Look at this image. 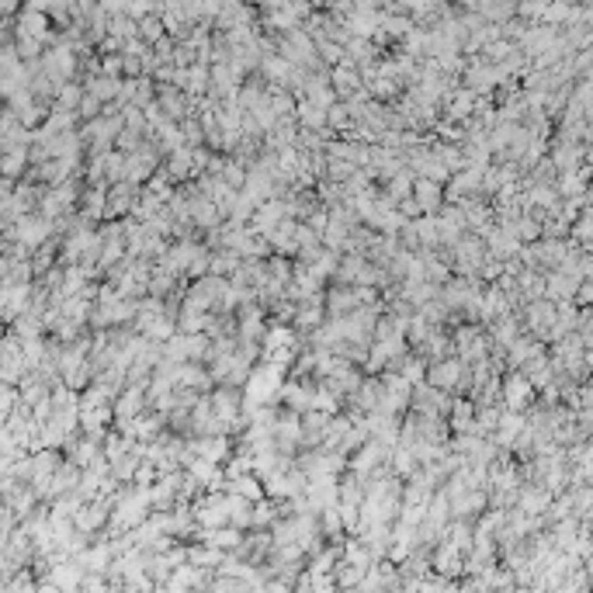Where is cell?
Segmentation results:
<instances>
[{"label":"cell","mask_w":593,"mask_h":593,"mask_svg":"<svg viewBox=\"0 0 593 593\" xmlns=\"http://www.w3.org/2000/svg\"><path fill=\"white\" fill-rule=\"evenodd\" d=\"M45 236H49V219H45V215H21V219L8 229V239H18V243L28 246V250H35Z\"/></svg>","instance_id":"obj_1"},{"label":"cell","mask_w":593,"mask_h":593,"mask_svg":"<svg viewBox=\"0 0 593 593\" xmlns=\"http://www.w3.org/2000/svg\"><path fill=\"white\" fill-rule=\"evenodd\" d=\"M156 174V153L149 149V146H142L139 153H132L129 160H125V181L129 184H142V181H149Z\"/></svg>","instance_id":"obj_2"},{"label":"cell","mask_w":593,"mask_h":593,"mask_svg":"<svg viewBox=\"0 0 593 593\" xmlns=\"http://www.w3.org/2000/svg\"><path fill=\"white\" fill-rule=\"evenodd\" d=\"M285 219H288V205H281L278 198H271V202H264V205L257 208V215H253V233L274 236L278 226H281Z\"/></svg>","instance_id":"obj_3"},{"label":"cell","mask_w":593,"mask_h":593,"mask_svg":"<svg viewBox=\"0 0 593 593\" xmlns=\"http://www.w3.org/2000/svg\"><path fill=\"white\" fill-rule=\"evenodd\" d=\"M413 198H416L420 212H427V215L444 208V188H441V184H434V181H423V177H416Z\"/></svg>","instance_id":"obj_4"},{"label":"cell","mask_w":593,"mask_h":593,"mask_svg":"<svg viewBox=\"0 0 593 593\" xmlns=\"http://www.w3.org/2000/svg\"><path fill=\"white\" fill-rule=\"evenodd\" d=\"M191 451H195V458H205V462L219 465V462H226V455H229V438H226V434H222V438H202V441L191 444Z\"/></svg>","instance_id":"obj_5"},{"label":"cell","mask_w":593,"mask_h":593,"mask_svg":"<svg viewBox=\"0 0 593 593\" xmlns=\"http://www.w3.org/2000/svg\"><path fill=\"white\" fill-rule=\"evenodd\" d=\"M330 80H333V87L341 91L344 98H354V94H358V87H361V69H354V63L347 59L344 66H336V69H333V76H330Z\"/></svg>","instance_id":"obj_6"},{"label":"cell","mask_w":593,"mask_h":593,"mask_svg":"<svg viewBox=\"0 0 593 593\" xmlns=\"http://www.w3.org/2000/svg\"><path fill=\"white\" fill-rule=\"evenodd\" d=\"M458 375H462L458 361H434L431 371H427V385H434V389H455L458 385Z\"/></svg>","instance_id":"obj_7"},{"label":"cell","mask_w":593,"mask_h":593,"mask_svg":"<svg viewBox=\"0 0 593 593\" xmlns=\"http://www.w3.org/2000/svg\"><path fill=\"white\" fill-rule=\"evenodd\" d=\"M191 166H195V146H181L177 153H171V160H166V174H171L174 181H184L191 174Z\"/></svg>","instance_id":"obj_8"},{"label":"cell","mask_w":593,"mask_h":593,"mask_svg":"<svg viewBox=\"0 0 593 593\" xmlns=\"http://www.w3.org/2000/svg\"><path fill=\"white\" fill-rule=\"evenodd\" d=\"M122 87H125V80H118V76H94L87 94H94L98 101H108V98H122Z\"/></svg>","instance_id":"obj_9"},{"label":"cell","mask_w":593,"mask_h":593,"mask_svg":"<svg viewBox=\"0 0 593 593\" xmlns=\"http://www.w3.org/2000/svg\"><path fill=\"white\" fill-rule=\"evenodd\" d=\"M299 122H302L305 129H312V132H316V129H323V125L330 122V111H326V108H319L316 101H302V105H299Z\"/></svg>","instance_id":"obj_10"},{"label":"cell","mask_w":593,"mask_h":593,"mask_svg":"<svg viewBox=\"0 0 593 593\" xmlns=\"http://www.w3.org/2000/svg\"><path fill=\"white\" fill-rule=\"evenodd\" d=\"M292 344H295V336H292V330H288V326H271V330L264 333V347H268V354L292 351Z\"/></svg>","instance_id":"obj_11"},{"label":"cell","mask_w":593,"mask_h":593,"mask_svg":"<svg viewBox=\"0 0 593 593\" xmlns=\"http://www.w3.org/2000/svg\"><path fill=\"white\" fill-rule=\"evenodd\" d=\"M233 496H239L246 503H261L264 499V486L257 479H250V475H239V479H233Z\"/></svg>","instance_id":"obj_12"},{"label":"cell","mask_w":593,"mask_h":593,"mask_svg":"<svg viewBox=\"0 0 593 593\" xmlns=\"http://www.w3.org/2000/svg\"><path fill=\"white\" fill-rule=\"evenodd\" d=\"M160 101H163L166 111H171V118H181V122H184V115H188V111H184V98L171 87V83H163V87H160Z\"/></svg>","instance_id":"obj_13"},{"label":"cell","mask_w":593,"mask_h":593,"mask_svg":"<svg viewBox=\"0 0 593 593\" xmlns=\"http://www.w3.org/2000/svg\"><path fill=\"white\" fill-rule=\"evenodd\" d=\"M312 396H316V392H309V389H302V385H285V392H281V399H285L292 409H312Z\"/></svg>","instance_id":"obj_14"},{"label":"cell","mask_w":593,"mask_h":593,"mask_svg":"<svg viewBox=\"0 0 593 593\" xmlns=\"http://www.w3.org/2000/svg\"><path fill=\"white\" fill-rule=\"evenodd\" d=\"M56 101H59V105H56L59 111H69V115H73V111H80V105H83V87H76V83H66L63 94H59Z\"/></svg>","instance_id":"obj_15"},{"label":"cell","mask_w":593,"mask_h":593,"mask_svg":"<svg viewBox=\"0 0 593 593\" xmlns=\"http://www.w3.org/2000/svg\"><path fill=\"white\" fill-rule=\"evenodd\" d=\"M416 233H420V239L427 243V246H438V243H441V226H438V219H431V215L416 219Z\"/></svg>","instance_id":"obj_16"},{"label":"cell","mask_w":593,"mask_h":593,"mask_svg":"<svg viewBox=\"0 0 593 593\" xmlns=\"http://www.w3.org/2000/svg\"><path fill=\"white\" fill-rule=\"evenodd\" d=\"M261 66H264V73H268L271 80H278V83H285L288 73H292V69H288V59H278V56H264Z\"/></svg>","instance_id":"obj_17"},{"label":"cell","mask_w":593,"mask_h":593,"mask_svg":"<svg viewBox=\"0 0 593 593\" xmlns=\"http://www.w3.org/2000/svg\"><path fill=\"white\" fill-rule=\"evenodd\" d=\"M28 156H32L28 149H11V153H8V160H4V174H8V181L21 174V166L28 163Z\"/></svg>","instance_id":"obj_18"},{"label":"cell","mask_w":593,"mask_h":593,"mask_svg":"<svg viewBox=\"0 0 593 593\" xmlns=\"http://www.w3.org/2000/svg\"><path fill=\"white\" fill-rule=\"evenodd\" d=\"M399 375H402L409 385H420V378H423V361H420V358H402Z\"/></svg>","instance_id":"obj_19"},{"label":"cell","mask_w":593,"mask_h":593,"mask_svg":"<svg viewBox=\"0 0 593 593\" xmlns=\"http://www.w3.org/2000/svg\"><path fill=\"white\" fill-rule=\"evenodd\" d=\"M226 271H239L236 268V253H215V257H212V274L219 278Z\"/></svg>","instance_id":"obj_20"},{"label":"cell","mask_w":593,"mask_h":593,"mask_svg":"<svg viewBox=\"0 0 593 593\" xmlns=\"http://www.w3.org/2000/svg\"><path fill=\"white\" fill-rule=\"evenodd\" d=\"M139 28H142L146 42H163V28H166L163 21H156V18H146V21H142Z\"/></svg>","instance_id":"obj_21"},{"label":"cell","mask_w":593,"mask_h":593,"mask_svg":"<svg viewBox=\"0 0 593 593\" xmlns=\"http://www.w3.org/2000/svg\"><path fill=\"white\" fill-rule=\"evenodd\" d=\"M212 545H219V548H233V545H239V535L236 531H208L205 535Z\"/></svg>","instance_id":"obj_22"},{"label":"cell","mask_w":593,"mask_h":593,"mask_svg":"<svg viewBox=\"0 0 593 593\" xmlns=\"http://www.w3.org/2000/svg\"><path fill=\"white\" fill-rule=\"evenodd\" d=\"M39 49H42V42L39 39H18V52H21V59L28 63V59H35L39 56Z\"/></svg>","instance_id":"obj_23"},{"label":"cell","mask_w":593,"mask_h":593,"mask_svg":"<svg viewBox=\"0 0 593 593\" xmlns=\"http://www.w3.org/2000/svg\"><path fill=\"white\" fill-rule=\"evenodd\" d=\"M351 118H354V115H351V111H347L344 105H333V108H330V122H333L336 129H344V125H351Z\"/></svg>","instance_id":"obj_24"},{"label":"cell","mask_w":593,"mask_h":593,"mask_svg":"<svg viewBox=\"0 0 593 593\" xmlns=\"http://www.w3.org/2000/svg\"><path fill=\"white\" fill-rule=\"evenodd\" d=\"M98 108H101V101L94 98V94H87V98H83V105H80V111L76 115H83V118H94L98 115ZM98 122V118H94Z\"/></svg>","instance_id":"obj_25"},{"label":"cell","mask_w":593,"mask_h":593,"mask_svg":"<svg viewBox=\"0 0 593 593\" xmlns=\"http://www.w3.org/2000/svg\"><path fill=\"white\" fill-rule=\"evenodd\" d=\"M468 105H472V98L468 94H458L455 105H451V118H465L468 115Z\"/></svg>","instance_id":"obj_26"},{"label":"cell","mask_w":593,"mask_h":593,"mask_svg":"<svg viewBox=\"0 0 593 593\" xmlns=\"http://www.w3.org/2000/svg\"><path fill=\"white\" fill-rule=\"evenodd\" d=\"M49 264H52V246H42V253L35 257V264H32V268H35V271H45Z\"/></svg>","instance_id":"obj_27"},{"label":"cell","mask_w":593,"mask_h":593,"mask_svg":"<svg viewBox=\"0 0 593 593\" xmlns=\"http://www.w3.org/2000/svg\"><path fill=\"white\" fill-rule=\"evenodd\" d=\"M399 215L406 219V215H420V205H416V198H406L402 202V208H399Z\"/></svg>","instance_id":"obj_28"},{"label":"cell","mask_w":593,"mask_h":593,"mask_svg":"<svg viewBox=\"0 0 593 593\" xmlns=\"http://www.w3.org/2000/svg\"><path fill=\"white\" fill-rule=\"evenodd\" d=\"M524 399V382L517 378V382H510V402H521Z\"/></svg>","instance_id":"obj_29"}]
</instances>
